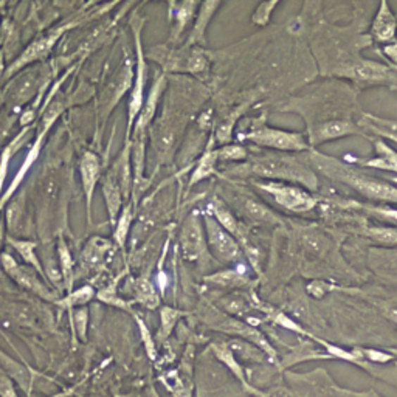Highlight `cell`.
Instances as JSON below:
<instances>
[{"instance_id": "28", "label": "cell", "mask_w": 397, "mask_h": 397, "mask_svg": "<svg viewBox=\"0 0 397 397\" xmlns=\"http://www.w3.org/2000/svg\"><path fill=\"white\" fill-rule=\"evenodd\" d=\"M351 76L357 80H365V81H376V80H384L388 76V70L380 64L374 63H363L355 65L351 70Z\"/></svg>"}, {"instance_id": "32", "label": "cell", "mask_w": 397, "mask_h": 397, "mask_svg": "<svg viewBox=\"0 0 397 397\" xmlns=\"http://www.w3.org/2000/svg\"><path fill=\"white\" fill-rule=\"evenodd\" d=\"M303 244H304V247L310 251V253H315V255H322L323 250L326 248L324 238H322L320 234H314V233L304 234Z\"/></svg>"}, {"instance_id": "41", "label": "cell", "mask_w": 397, "mask_h": 397, "mask_svg": "<svg viewBox=\"0 0 397 397\" xmlns=\"http://www.w3.org/2000/svg\"><path fill=\"white\" fill-rule=\"evenodd\" d=\"M0 394H2L4 397H14L13 388L10 386V384L6 380H2V385H0Z\"/></svg>"}, {"instance_id": "34", "label": "cell", "mask_w": 397, "mask_h": 397, "mask_svg": "<svg viewBox=\"0 0 397 397\" xmlns=\"http://www.w3.org/2000/svg\"><path fill=\"white\" fill-rule=\"evenodd\" d=\"M277 6V2H269V4H263L261 6H258V10L253 16V22L258 25H264L267 24V20L270 18V11Z\"/></svg>"}, {"instance_id": "8", "label": "cell", "mask_w": 397, "mask_h": 397, "mask_svg": "<svg viewBox=\"0 0 397 397\" xmlns=\"http://www.w3.org/2000/svg\"><path fill=\"white\" fill-rule=\"evenodd\" d=\"M246 139L251 143L263 148H270L277 151H306L309 149V143L304 140L301 134L279 131L272 129L265 125L256 126L246 135Z\"/></svg>"}, {"instance_id": "30", "label": "cell", "mask_w": 397, "mask_h": 397, "mask_svg": "<svg viewBox=\"0 0 397 397\" xmlns=\"http://www.w3.org/2000/svg\"><path fill=\"white\" fill-rule=\"evenodd\" d=\"M94 295H95L94 289H92L90 286H84L78 290H75V292H72L68 296L63 298V300L56 301V304H58V306L72 309L75 306H81V304H86L87 301L92 300V298H94Z\"/></svg>"}, {"instance_id": "19", "label": "cell", "mask_w": 397, "mask_h": 397, "mask_svg": "<svg viewBox=\"0 0 397 397\" xmlns=\"http://www.w3.org/2000/svg\"><path fill=\"white\" fill-rule=\"evenodd\" d=\"M363 166L376 168V170L397 172V152L385 144V141H376V157L370 160H362Z\"/></svg>"}, {"instance_id": "12", "label": "cell", "mask_w": 397, "mask_h": 397, "mask_svg": "<svg viewBox=\"0 0 397 397\" xmlns=\"http://www.w3.org/2000/svg\"><path fill=\"white\" fill-rule=\"evenodd\" d=\"M134 72H135V63L127 59L117 72L113 81H111L109 86L104 89L101 95V101H99V108L104 111V120L108 118L109 112L115 108V104L120 101L121 96H123L129 89H132Z\"/></svg>"}, {"instance_id": "38", "label": "cell", "mask_w": 397, "mask_h": 397, "mask_svg": "<svg viewBox=\"0 0 397 397\" xmlns=\"http://www.w3.org/2000/svg\"><path fill=\"white\" fill-rule=\"evenodd\" d=\"M177 312L170 309V308H165L162 310V322H163V334L168 335L171 332L172 329V326H174V322L177 320Z\"/></svg>"}, {"instance_id": "44", "label": "cell", "mask_w": 397, "mask_h": 397, "mask_svg": "<svg viewBox=\"0 0 397 397\" xmlns=\"http://www.w3.org/2000/svg\"><path fill=\"white\" fill-rule=\"evenodd\" d=\"M4 242V219L0 218V246H2Z\"/></svg>"}, {"instance_id": "5", "label": "cell", "mask_w": 397, "mask_h": 397, "mask_svg": "<svg viewBox=\"0 0 397 397\" xmlns=\"http://www.w3.org/2000/svg\"><path fill=\"white\" fill-rule=\"evenodd\" d=\"M259 189L270 194L275 202L281 205L282 208L294 213H306L315 207L317 201L312 197L308 191H304L298 185H289L284 182H265L256 183Z\"/></svg>"}, {"instance_id": "36", "label": "cell", "mask_w": 397, "mask_h": 397, "mask_svg": "<svg viewBox=\"0 0 397 397\" xmlns=\"http://www.w3.org/2000/svg\"><path fill=\"white\" fill-rule=\"evenodd\" d=\"M98 300H101V301L108 303V304H113V306L127 309V304L125 301L120 300V298L115 295V292H113V290H112V287L101 290V292L98 294Z\"/></svg>"}, {"instance_id": "3", "label": "cell", "mask_w": 397, "mask_h": 397, "mask_svg": "<svg viewBox=\"0 0 397 397\" xmlns=\"http://www.w3.org/2000/svg\"><path fill=\"white\" fill-rule=\"evenodd\" d=\"M141 28L143 20H132V30L135 37V72H134V84L131 89V98H129V109H127V131H126V141H131V135L134 131L135 121L139 118L143 103H144V86H146V58L143 53L141 44Z\"/></svg>"}, {"instance_id": "18", "label": "cell", "mask_w": 397, "mask_h": 397, "mask_svg": "<svg viewBox=\"0 0 397 397\" xmlns=\"http://www.w3.org/2000/svg\"><path fill=\"white\" fill-rule=\"evenodd\" d=\"M6 242L14 248V251L22 258L27 265L33 267V269L41 275V277H45L44 267L41 263V256L37 255V242L34 241H28V239H18V238H6Z\"/></svg>"}, {"instance_id": "11", "label": "cell", "mask_w": 397, "mask_h": 397, "mask_svg": "<svg viewBox=\"0 0 397 397\" xmlns=\"http://www.w3.org/2000/svg\"><path fill=\"white\" fill-rule=\"evenodd\" d=\"M59 36H61V32L58 30V32H53L49 36H44V37H41V39H37V41L30 44L28 47L24 51H22L20 55L16 59H14L8 67H6L4 81L11 80L14 75L22 70V68H25L30 64L36 63V61H42V59L47 58L50 55L51 49L55 47V44L59 39Z\"/></svg>"}, {"instance_id": "35", "label": "cell", "mask_w": 397, "mask_h": 397, "mask_svg": "<svg viewBox=\"0 0 397 397\" xmlns=\"http://www.w3.org/2000/svg\"><path fill=\"white\" fill-rule=\"evenodd\" d=\"M380 123L384 125V126H380V125H371L372 131L380 134V135H384V137H386V139H389V140H393V141L397 143V126L389 125L388 121L385 123V121H382V120H380ZM396 125H397V123H396Z\"/></svg>"}, {"instance_id": "26", "label": "cell", "mask_w": 397, "mask_h": 397, "mask_svg": "<svg viewBox=\"0 0 397 397\" xmlns=\"http://www.w3.org/2000/svg\"><path fill=\"white\" fill-rule=\"evenodd\" d=\"M27 134H28V127H25L19 135L14 137V140L2 151V154H0V193H2V189H4V183H5V179H6V174H8L11 158L19 151V148L22 146L24 140H27L25 139Z\"/></svg>"}, {"instance_id": "2", "label": "cell", "mask_w": 397, "mask_h": 397, "mask_svg": "<svg viewBox=\"0 0 397 397\" xmlns=\"http://www.w3.org/2000/svg\"><path fill=\"white\" fill-rule=\"evenodd\" d=\"M244 170L247 172L269 179L270 182H292L301 187L317 189L318 179L310 166L301 160L289 156H263L248 162Z\"/></svg>"}, {"instance_id": "14", "label": "cell", "mask_w": 397, "mask_h": 397, "mask_svg": "<svg viewBox=\"0 0 397 397\" xmlns=\"http://www.w3.org/2000/svg\"><path fill=\"white\" fill-rule=\"evenodd\" d=\"M101 185H103V196L106 202V208H108L109 220L115 225L117 219L120 216L121 210H123V191H121V185L118 180V175L115 170H109V172L101 177Z\"/></svg>"}, {"instance_id": "33", "label": "cell", "mask_w": 397, "mask_h": 397, "mask_svg": "<svg viewBox=\"0 0 397 397\" xmlns=\"http://www.w3.org/2000/svg\"><path fill=\"white\" fill-rule=\"evenodd\" d=\"M370 233L374 239L386 246L397 244V228H372Z\"/></svg>"}, {"instance_id": "20", "label": "cell", "mask_w": 397, "mask_h": 397, "mask_svg": "<svg viewBox=\"0 0 397 397\" xmlns=\"http://www.w3.org/2000/svg\"><path fill=\"white\" fill-rule=\"evenodd\" d=\"M134 203L129 201L126 202V205L121 210L120 216L115 222V228H113V242H115V246L121 250H125L126 247V242L129 238V232H131V227H132V220H134Z\"/></svg>"}, {"instance_id": "22", "label": "cell", "mask_w": 397, "mask_h": 397, "mask_svg": "<svg viewBox=\"0 0 397 397\" xmlns=\"http://www.w3.org/2000/svg\"><path fill=\"white\" fill-rule=\"evenodd\" d=\"M218 151L216 149H208L205 154L198 158V163L197 166L194 168V171L193 174H191V179H189V188L191 187H194L196 183L198 182H202L205 179H208L211 177L213 174H215L216 171V165H218Z\"/></svg>"}, {"instance_id": "40", "label": "cell", "mask_w": 397, "mask_h": 397, "mask_svg": "<svg viewBox=\"0 0 397 397\" xmlns=\"http://www.w3.org/2000/svg\"><path fill=\"white\" fill-rule=\"evenodd\" d=\"M366 354H368V357L374 362H388V360H391V357L382 354V353H377V351H366Z\"/></svg>"}, {"instance_id": "1", "label": "cell", "mask_w": 397, "mask_h": 397, "mask_svg": "<svg viewBox=\"0 0 397 397\" xmlns=\"http://www.w3.org/2000/svg\"><path fill=\"white\" fill-rule=\"evenodd\" d=\"M309 160L312 162V166L317 168L320 172H323L326 177L346 183V185L354 188L365 197L374 198V201L397 203V188L384 180L368 177V175L354 170L353 166L345 165L341 160L320 154L317 151H310Z\"/></svg>"}, {"instance_id": "4", "label": "cell", "mask_w": 397, "mask_h": 397, "mask_svg": "<svg viewBox=\"0 0 397 397\" xmlns=\"http://www.w3.org/2000/svg\"><path fill=\"white\" fill-rule=\"evenodd\" d=\"M61 112H63V104H59V103L55 101L51 106H49V109H47V112H45V115H44V118L41 121L39 134L36 135V140L33 143V146L30 148L28 154H27V157L24 160V163H22L20 170L16 174V177L13 179L11 185L2 194V197H0V210H2L5 205L10 202L11 196L16 193L18 188L20 187V183H22V180L25 179V175L30 171V168L33 166L34 162H37V157H39V152H41V148H42V144H44L45 135H47V132L50 131V127L53 126V123H55V121L58 120V117L61 115Z\"/></svg>"}, {"instance_id": "9", "label": "cell", "mask_w": 397, "mask_h": 397, "mask_svg": "<svg viewBox=\"0 0 397 397\" xmlns=\"http://www.w3.org/2000/svg\"><path fill=\"white\" fill-rule=\"evenodd\" d=\"M180 248L188 261H201L208 253L207 236L202 225L201 216L197 213H191L180 232Z\"/></svg>"}, {"instance_id": "15", "label": "cell", "mask_w": 397, "mask_h": 397, "mask_svg": "<svg viewBox=\"0 0 397 397\" xmlns=\"http://www.w3.org/2000/svg\"><path fill=\"white\" fill-rule=\"evenodd\" d=\"M358 129L353 121L349 120H331L327 123L315 126L312 131H309V140L310 144H318L323 141H329L335 139H341L345 135L357 134Z\"/></svg>"}, {"instance_id": "21", "label": "cell", "mask_w": 397, "mask_h": 397, "mask_svg": "<svg viewBox=\"0 0 397 397\" xmlns=\"http://www.w3.org/2000/svg\"><path fill=\"white\" fill-rule=\"evenodd\" d=\"M241 198V210L244 211V215L250 218L251 220L259 224H275L278 222L277 216L273 213L265 208L264 205L256 201L253 197H239Z\"/></svg>"}, {"instance_id": "23", "label": "cell", "mask_w": 397, "mask_h": 397, "mask_svg": "<svg viewBox=\"0 0 397 397\" xmlns=\"http://www.w3.org/2000/svg\"><path fill=\"white\" fill-rule=\"evenodd\" d=\"M56 255H58L61 275H63V282H64L67 289H70L72 284H73V279H75V273H73L75 261H73V256L70 253V250H68L67 244L63 238L58 239Z\"/></svg>"}, {"instance_id": "17", "label": "cell", "mask_w": 397, "mask_h": 397, "mask_svg": "<svg viewBox=\"0 0 397 397\" xmlns=\"http://www.w3.org/2000/svg\"><path fill=\"white\" fill-rule=\"evenodd\" d=\"M396 30H397V20L394 18L393 11L389 10L386 2H382L377 16L374 19L371 28L374 39H377L380 42H391L396 37Z\"/></svg>"}, {"instance_id": "29", "label": "cell", "mask_w": 397, "mask_h": 397, "mask_svg": "<svg viewBox=\"0 0 397 397\" xmlns=\"http://www.w3.org/2000/svg\"><path fill=\"white\" fill-rule=\"evenodd\" d=\"M218 6H219V4H218V2H207V4H202L201 13H198V19H197L196 25H194L193 33H191L189 44L198 42V41L202 39V37H203V33H205V28H207L208 20H210V18L213 16V13H215V10L218 8Z\"/></svg>"}, {"instance_id": "13", "label": "cell", "mask_w": 397, "mask_h": 397, "mask_svg": "<svg viewBox=\"0 0 397 397\" xmlns=\"http://www.w3.org/2000/svg\"><path fill=\"white\" fill-rule=\"evenodd\" d=\"M80 174H81V183L84 194L87 198V211H89V220L92 219V201H94V194L98 182L101 180V160L95 154V152L87 151L84 152L80 160Z\"/></svg>"}, {"instance_id": "39", "label": "cell", "mask_w": 397, "mask_h": 397, "mask_svg": "<svg viewBox=\"0 0 397 397\" xmlns=\"http://www.w3.org/2000/svg\"><path fill=\"white\" fill-rule=\"evenodd\" d=\"M76 323H78V331L81 337H84V334H86V323H87V312L80 310L78 314H76Z\"/></svg>"}, {"instance_id": "24", "label": "cell", "mask_w": 397, "mask_h": 397, "mask_svg": "<svg viewBox=\"0 0 397 397\" xmlns=\"http://www.w3.org/2000/svg\"><path fill=\"white\" fill-rule=\"evenodd\" d=\"M197 8V4L185 2L180 5H174V24L171 25V41H177L179 36L185 30V25L193 18L194 10Z\"/></svg>"}, {"instance_id": "27", "label": "cell", "mask_w": 397, "mask_h": 397, "mask_svg": "<svg viewBox=\"0 0 397 397\" xmlns=\"http://www.w3.org/2000/svg\"><path fill=\"white\" fill-rule=\"evenodd\" d=\"M135 295L137 300H139L144 306L149 309H154L158 306V296L156 294V289L152 286V282L148 278H139L135 281Z\"/></svg>"}, {"instance_id": "16", "label": "cell", "mask_w": 397, "mask_h": 397, "mask_svg": "<svg viewBox=\"0 0 397 397\" xmlns=\"http://www.w3.org/2000/svg\"><path fill=\"white\" fill-rule=\"evenodd\" d=\"M165 86H166L165 75L158 76V80L154 82V86H152L151 92H149V96L144 99L140 115L135 121L132 135L134 134H146L148 132L151 121L156 115V111H157V106H158V101H160V96H162V92H163Z\"/></svg>"}, {"instance_id": "25", "label": "cell", "mask_w": 397, "mask_h": 397, "mask_svg": "<svg viewBox=\"0 0 397 397\" xmlns=\"http://www.w3.org/2000/svg\"><path fill=\"white\" fill-rule=\"evenodd\" d=\"M109 248H111L109 241L101 239V238H94V239L89 241L86 248H84L81 259L86 265L95 267L103 261L106 253L109 251Z\"/></svg>"}, {"instance_id": "6", "label": "cell", "mask_w": 397, "mask_h": 397, "mask_svg": "<svg viewBox=\"0 0 397 397\" xmlns=\"http://www.w3.org/2000/svg\"><path fill=\"white\" fill-rule=\"evenodd\" d=\"M0 265H2L5 273L8 275L14 282H18L20 287L30 290V292L44 298V300H55V295H53L50 287L41 279L42 277L33 267L20 264L16 258L6 253V251L0 253Z\"/></svg>"}, {"instance_id": "42", "label": "cell", "mask_w": 397, "mask_h": 397, "mask_svg": "<svg viewBox=\"0 0 397 397\" xmlns=\"http://www.w3.org/2000/svg\"><path fill=\"white\" fill-rule=\"evenodd\" d=\"M5 70H6L5 55H4V51H0V84H2V81L5 80Z\"/></svg>"}, {"instance_id": "31", "label": "cell", "mask_w": 397, "mask_h": 397, "mask_svg": "<svg viewBox=\"0 0 397 397\" xmlns=\"http://www.w3.org/2000/svg\"><path fill=\"white\" fill-rule=\"evenodd\" d=\"M216 151L219 162H239V160L247 158V151L242 146H225Z\"/></svg>"}, {"instance_id": "7", "label": "cell", "mask_w": 397, "mask_h": 397, "mask_svg": "<svg viewBox=\"0 0 397 397\" xmlns=\"http://www.w3.org/2000/svg\"><path fill=\"white\" fill-rule=\"evenodd\" d=\"M205 236H207L208 251L211 256L220 263L236 261L241 255V246L225 228L220 225L211 215L203 218Z\"/></svg>"}, {"instance_id": "43", "label": "cell", "mask_w": 397, "mask_h": 397, "mask_svg": "<svg viewBox=\"0 0 397 397\" xmlns=\"http://www.w3.org/2000/svg\"><path fill=\"white\" fill-rule=\"evenodd\" d=\"M385 312H386L388 318H391L393 322H396V323H397V308H386V309H385Z\"/></svg>"}, {"instance_id": "10", "label": "cell", "mask_w": 397, "mask_h": 397, "mask_svg": "<svg viewBox=\"0 0 397 397\" xmlns=\"http://www.w3.org/2000/svg\"><path fill=\"white\" fill-rule=\"evenodd\" d=\"M47 73H42L41 68H28L27 72L19 75L16 80L13 81L11 86L6 87V99L11 104L22 106L32 101L33 96L37 94L39 89H45L49 81H45Z\"/></svg>"}, {"instance_id": "37", "label": "cell", "mask_w": 397, "mask_h": 397, "mask_svg": "<svg viewBox=\"0 0 397 397\" xmlns=\"http://www.w3.org/2000/svg\"><path fill=\"white\" fill-rule=\"evenodd\" d=\"M215 351H216V354L222 358V360L230 366V368L233 370V371H236V374H239L241 376V368L238 366V363L234 362V358H233V354L230 353V351L227 349V346H215Z\"/></svg>"}]
</instances>
